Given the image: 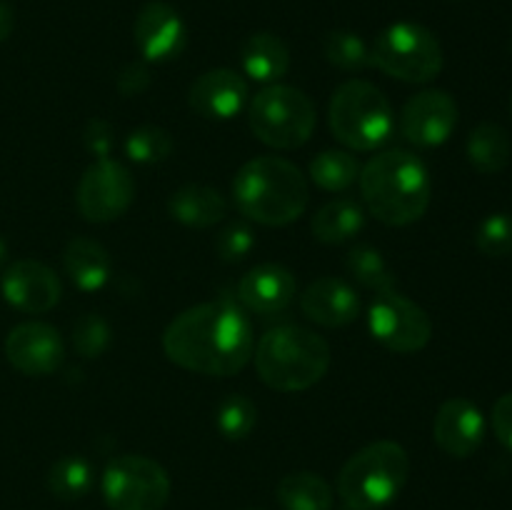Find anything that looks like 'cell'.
<instances>
[{
  "label": "cell",
  "mask_w": 512,
  "mask_h": 510,
  "mask_svg": "<svg viewBox=\"0 0 512 510\" xmlns=\"http://www.w3.org/2000/svg\"><path fill=\"white\" fill-rule=\"evenodd\" d=\"M163 350L178 368L210 378H230L253 360V325L233 303H200L170 320L163 333Z\"/></svg>",
  "instance_id": "6da1fadb"
},
{
  "label": "cell",
  "mask_w": 512,
  "mask_h": 510,
  "mask_svg": "<svg viewBox=\"0 0 512 510\" xmlns=\"http://www.w3.org/2000/svg\"><path fill=\"white\" fill-rule=\"evenodd\" d=\"M358 185L365 210L390 228L418 223L428 213L433 198L428 165L403 148L373 155L360 168Z\"/></svg>",
  "instance_id": "7a4b0ae2"
},
{
  "label": "cell",
  "mask_w": 512,
  "mask_h": 510,
  "mask_svg": "<svg viewBox=\"0 0 512 510\" xmlns=\"http://www.w3.org/2000/svg\"><path fill=\"white\" fill-rule=\"evenodd\" d=\"M233 200L248 220L283 228L305 213L310 190L298 165L278 155H258L235 173Z\"/></svg>",
  "instance_id": "3957f363"
},
{
  "label": "cell",
  "mask_w": 512,
  "mask_h": 510,
  "mask_svg": "<svg viewBox=\"0 0 512 510\" xmlns=\"http://www.w3.org/2000/svg\"><path fill=\"white\" fill-rule=\"evenodd\" d=\"M255 370L268 388L278 393H300L328 375L330 345L323 335L303 325H278L260 335L253 350Z\"/></svg>",
  "instance_id": "277c9868"
},
{
  "label": "cell",
  "mask_w": 512,
  "mask_h": 510,
  "mask_svg": "<svg viewBox=\"0 0 512 510\" xmlns=\"http://www.w3.org/2000/svg\"><path fill=\"white\" fill-rule=\"evenodd\" d=\"M410 455L395 440H375L350 455L338 475V495L348 510H383L405 488Z\"/></svg>",
  "instance_id": "5b68a950"
},
{
  "label": "cell",
  "mask_w": 512,
  "mask_h": 510,
  "mask_svg": "<svg viewBox=\"0 0 512 510\" xmlns=\"http://www.w3.org/2000/svg\"><path fill=\"white\" fill-rule=\"evenodd\" d=\"M328 123L345 148L368 153L388 143L395 128V113L378 85L353 78L338 85L330 98Z\"/></svg>",
  "instance_id": "8992f818"
},
{
  "label": "cell",
  "mask_w": 512,
  "mask_h": 510,
  "mask_svg": "<svg viewBox=\"0 0 512 510\" xmlns=\"http://www.w3.org/2000/svg\"><path fill=\"white\" fill-rule=\"evenodd\" d=\"M443 63V48L433 30L410 20L388 25L370 45V65L400 83H433L443 73Z\"/></svg>",
  "instance_id": "52a82bcc"
},
{
  "label": "cell",
  "mask_w": 512,
  "mask_h": 510,
  "mask_svg": "<svg viewBox=\"0 0 512 510\" xmlns=\"http://www.w3.org/2000/svg\"><path fill=\"white\" fill-rule=\"evenodd\" d=\"M248 123L255 138L275 150L303 148L313 135L315 103L293 85H265L248 105Z\"/></svg>",
  "instance_id": "ba28073f"
},
{
  "label": "cell",
  "mask_w": 512,
  "mask_h": 510,
  "mask_svg": "<svg viewBox=\"0 0 512 510\" xmlns=\"http://www.w3.org/2000/svg\"><path fill=\"white\" fill-rule=\"evenodd\" d=\"M100 490L110 510H163L173 485L158 460L128 453L105 465Z\"/></svg>",
  "instance_id": "9c48e42d"
},
{
  "label": "cell",
  "mask_w": 512,
  "mask_h": 510,
  "mask_svg": "<svg viewBox=\"0 0 512 510\" xmlns=\"http://www.w3.org/2000/svg\"><path fill=\"white\" fill-rule=\"evenodd\" d=\"M368 328L383 348L393 353H418L433 338V320L415 300L398 290L378 293L368 310Z\"/></svg>",
  "instance_id": "30bf717a"
},
{
  "label": "cell",
  "mask_w": 512,
  "mask_h": 510,
  "mask_svg": "<svg viewBox=\"0 0 512 510\" xmlns=\"http://www.w3.org/2000/svg\"><path fill=\"white\" fill-rule=\"evenodd\" d=\"M135 200L133 173L113 158H100L80 175L75 203L88 223H113L123 218Z\"/></svg>",
  "instance_id": "8fae6325"
},
{
  "label": "cell",
  "mask_w": 512,
  "mask_h": 510,
  "mask_svg": "<svg viewBox=\"0 0 512 510\" xmlns=\"http://www.w3.org/2000/svg\"><path fill=\"white\" fill-rule=\"evenodd\" d=\"M400 135L418 148H438L458 128V103L448 90L428 88L405 103Z\"/></svg>",
  "instance_id": "7c38bea8"
},
{
  "label": "cell",
  "mask_w": 512,
  "mask_h": 510,
  "mask_svg": "<svg viewBox=\"0 0 512 510\" xmlns=\"http://www.w3.org/2000/svg\"><path fill=\"white\" fill-rule=\"evenodd\" d=\"M133 38L145 63H170L185 50L188 28L173 5L150 0L135 15Z\"/></svg>",
  "instance_id": "4fadbf2b"
},
{
  "label": "cell",
  "mask_w": 512,
  "mask_h": 510,
  "mask_svg": "<svg viewBox=\"0 0 512 510\" xmlns=\"http://www.w3.org/2000/svg\"><path fill=\"white\" fill-rule=\"evenodd\" d=\"M0 290L15 310L40 315L60 303L63 283L50 265L35 258H20L5 268L3 278H0Z\"/></svg>",
  "instance_id": "5bb4252c"
},
{
  "label": "cell",
  "mask_w": 512,
  "mask_h": 510,
  "mask_svg": "<svg viewBox=\"0 0 512 510\" xmlns=\"http://www.w3.org/2000/svg\"><path fill=\"white\" fill-rule=\"evenodd\" d=\"M5 355L10 365L30 378H43L63 365L65 343L58 328L40 320L15 325L5 338Z\"/></svg>",
  "instance_id": "9a60e30c"
},
{
  "label": "cell",
  "mask_w": 512,
  "mask_h": 510,
  "mask_svg": "<svg viewBox=\"0 0 512 510\" xmlns=\"http://www.w3.org/2000/svg\"><path fill=\"white\" fill-rule=\"evenodd\" d=\"M433 438L443 453L470 458L483 445L485 418L468 398H450L438 408L433 420Z\"/></svg>",
  "instance_id": "2e32d148"
},
{
  "label": "cell",
  "mask_w": 512,
  "mask_h": 510,
  "mask_svg": "<svg viewBox=\"0 0 512 510\" xmlns=\"http://www.w3.org/2000/svg\"><path fill=\"white\" fill-rule=\"evenodd\" d=\"M298 295V280L278 263L255 265L240 278L238 300L255 315H280L290 308Z\"/></svg>",
  "instance_id": "e0dca14e"
},
{
  "label": "cell",
  "mask_w": 512,
  "mask_h": 510,
  "mask_svg": "<svg viewBox=\"0 0 512 510\" xmlns=\"http://www.w3.org/2000/svg\"><path fill=\"white\" fill-rule=\"evenodd\" d=\"M248 80L230 68H215L190 85L188 103L200 118L230 120L248 105Z\"/></svg>",
  "instance_id": "ac0fdd59"
},
{
  "label": "cell",
  "mask_w": 512,
  "mask_h": 510,
  "mask_svg": "<svg viewBox=\"0 0 512 510\" xmlns=\"http://www.w3.org/2000/svg\"><path fill=\"white\" fill-rule=\"evenodd\" d=\"M300 310L305 318L323 328H343L360 315V298L350 283L333 275H323L303 290Z\"/></svg>",
  "instance_id": "d6986e66"
},
{
  "label": "cell",
  "mask_w": 512,
  "mask_h": 510,
  "mask_svg": "<svg viewBox=\"0 0 512 510\" xmlns=\"http://www.w3.org/2000/svg\"><path fill=\"white\" fill-rule=\"evenodd\" d=\"M63 265L73 285H78L85 293L103 288L113 273V260L105 245L85 235H75L68 240L63 250Z\"/></svg>",
  "instance_id": "ffe728a7"
},
{
  "label": "cell",
  "mask_w": 512,
  "mask_h": 510,
  "mask_svg": "<svg viewBox=\"0 0 512 510\" xmlns=\"http://www.w3.org/2000/svg\"><path fill=\"white\" fill-rule=\"evenodd\" d=\"M168 213L185 228H213L228 215V200L210 185H183L168 198Z\"/></svg>",
  "instance_id": "44dd1931"
},
{
  "label": "cell",
  "mask_w": 512,
  "mask_h": 510,
  "mask_svg": "<svg viewBox=\"0 0 512 510\" xmlns=\"http://www.w3.org/2000/svg\"><path fill=\"white\" fill-rule=\"evenodd\" d=\"M240 65L248 78L273 85L288 73L290 50L280 35L253 33L240 48Z\"/></svg>",
  "instance_id": "7402d4cb"
},
{
  "label": "cell",
  "mask_w": 512,
  "mask_h": 510,
  "mask_svg": "<svg viewBox=\"0 0 512 510\" xmlns=\"http://www.w3.org/2000/svg\"><path fill=\"white\" fill-rule=\"evenodd\" d=\"M275 495L283 510H333L335 503V493L328 480L310 470L283 475Z\"/></svg>",
  "instance_id": "603a6c76"
},
{
  "label": "cell",
  "mask_w": 512,
  "mask_h": 510,
  "mask_svg": "<svg viewBox=\"0 0 512 510\" xmlns=\"http://www.w3.org/2000/svg\"><path fill=\"white\" fill-rule=\"evenodd\" d=\"M365 228V208L350 198L325 203L313 218V235L318 243L340 245L353 240Z\"/></svg>",
  "instance_id": "cb8c5ba5"
},
{
  "label": "cell",
  "mask_w": 512,
  "mask_h": 510,
  "mask_svg": "<svg viewBox=\"0 0 512 510\" xmlns=\"http://www.w3.org/2000/svg\"><path fill=\"white\" fill-rule=\"evenodd\" d=\"M470 165L483 175H495L508 168L512 143L510 135L498 123H480L470 130L468 143H465Z\"/></svg>",
  "instance_id": "d4e9b609"
},
{
  "label": "cell",
  "mask_w": 512,
  "mask_h": 510,
  "mask_svg": "<svg viewBox=\"0 0 512 510\" xmlns=\"http://www.w3.org/2000/svg\"><path fill=\"white\" fill-rule=\"evenodd\" d=\"M48 490L58 500H80L93 490L95 468L83 455H63L48 470Z\"/></svg>",
  "instance_id": "484cf974"
},
{
  "label": "cell",
  "mask_w": 512,
  "mask_h": 510,
  "mask_svg": "<svg viewBox=\"0 0 512 510\" xmlns=\"http://www.w3.org/2000/svg\"><path fill=\"white\" fill-rule=\"evenodd\" d=\"M360 168L353 153L348 150H323L310 160V180L328 193H345L360 178Z\"/></svg>",
  "instance_id": "4316f807"
},
{
  "label": "cell",
  "mask_w": 512,
  "mask_h": 510,
  "mask_svg": "<svg viewBox=\"0 0 512 510\" xmlns=\"http://www.w3.org/2000/svg\"><path fill=\"white\" fill-rule=\"evenodd\" d=\"M345 270H348V275L355 283H360L368 290H375V293H388V290H395V285H398V278L390 270L388 260L373 245H355L345 255Z\"/></svg>",
  "instance_id": "83f0119b"
},
{
  "label": "cell",
  "mask_w": 512,
  "mask_h": 510,
  "mask_svg": "<svg viewBox=\"0 0 512 510\" xmlns=\"http://www.w3.org/2000/svg\"><path fill=\"white\" fill-rule=\"evenodd\" d=\"M258 423V405L243 393H230L215 408V428L225 440H245Z\"/></svg>",
  "instance_id": "f1b7e54d"
},
{
  "label": "cell",
  "mask_w": 512,
  "mask_h": 510,
  "mask_svg": "<svg viewBox=\"0 0 512 510\" xmlns=\"http://www.w3.org/2000/svg\"><path fill=\"white\" fill-rule=\"evenodd\" d=\"M323 55L345 73H360L370 65V48L353 30H330L323 40Z\"/></svg>",
  "instance_id": "f546056e"
},
{
  "label": "cell",
  "mask_w": 512,
  "mask_h": 510,
  "mask_svg": "<svg viewBox=\"0 0 512 510\" xmlns=\"http://www.w3.org/2000/svg\"><path fill=\"white\" fill-rule=\"evenodd\" d=\"M173 145L175 143L168 130L158 128V125H143V128H135L125 138V153H128V158L133 163L158 165L170 158Z\"/></svg>",
  "instance_id": "4dcf8cb0"
},
{
  "label": "cell",
  "mask_w": 512,
  "mask_h": 510,
  "mask_svg": "<svg viewBox=\"0 0 512 510\" xmlns=\"http://www.w3.org/2000/svg\"><path fill=\"white\" fill-rule=\"evenodd\" d=\"M110 340H113V333H110V325L103 315L85 313L75 320L73 348L78 350L80 358H100L110 348Z\"/></svg>",
  "instance_id": "1f68e13d"
},
{
  "label": "cell",
  "mask_w": 512,
  "mask_h": 510,
  "mask_svg": "<svg viewBox=\"0 0 512 510\" xmlns=\"http://www.w3.org/2000/svg\"><path fill=\"white\" fill-rule=\"evenodd\" d=\"M475 245L488 258H508L512 255V215L493 213L478 225Z\"/></svg>",
  "instance_id": "d6a6232c"
},
{
  "label": "cell",
  "mask_w": 512,
  "mask_h": 510,
  "mask_svg": "<svg viewBox=\"0 0 512 510\" xmlns=\"http://www.w3.org/2000/svg\"><path fill=\"white\" fill-rule=\"evenodd\" d=\"M255 248V233L245 223H230L215 238V253L223 263H243Z\"/></svg>",
  "instance_id": "836d02e7"
},
{
  "label": "cell",
  "mask_w": 512,
  "mask_h": 510,
  "mask_svg": "<svg viewBox=\"0 0 512 510\" xmlns=\"http://www.w3.org/2000/svg\"><path fill=\"white\" fill-rule=\"evenodd\" d=\"M83 143L88 153L95 155V160L110 158L115 148V130L108 120L90 118L83 128Z\"/></svg>",
  "instance_id": "e575fe53"
},
{
  "label": "cell",
  "mask_w": 512,
  "mask_h": 510,
  "mask_svg": "<svg viewBox=\"0 0 512 510\" xmlns=\"http://www.w3.org/2000/svg\"><path fill=\"white\" fill-rule=\"evenodd\" d=\"M120 93L125 98H138L143 95L145 90L150 88V70L145 63H128L123 70L118 73V80H115Z\"/></svg>",
  "instance_id": "d590c367"
},
{
  "label": "cell",
  "mask_w": 512,
  "mask_h": 510,
  "mask_svg": "<svg viewBox=\"0 0 512 510\" xmlns=\"http://www.w3.org/2000/svg\"><path fill=\"white\" fill-rule=\"evenodd\" d=\"M493 430L500 443L512 453V393H505L498 403L493 405Z\"/></svg>",
  "instance_id": "8d00e7d4"
},
{
  "label": "cell",
  "mask_w": 512,
  "mask_h": 510,
  "mask_svg": "<svg viewBox=\"0 0 512 510\" xmlns=\"http://www.w3.org/2000/svg\"><path fill=\"white\" fill-rule=\"evenodd\" d=\"M13 28H15L13 8H10V5L5 3V0H0V43H5V40L10 38Z\"/></svg>",
  "instance_id": "74e56055"
},
{
  "label": "cell",
  "mask_w": 512,
  "mask_h": 510,
  "mask_svg": "<svg viewBox=\"0 0 512 510\" xmlns=\"http://www.w3.org/2000/svg\"><path fill=\"white\" fill-rule=\"evenodd\" d=\"M5 260H8V243H5L3 235H0V265H3Z\"/></svg>",
  "instance_id": "f35d334b"
},
{
  "label": "cell",
  "mask_w": 512,
  "mask_h": 510,
  "mask_svg": "<svg viewBox=\"0 0 512 510\" xmlns=\"http://www.w3.org/2000/svg\"><path fill=\"white\" fill-rule=\"evenodd\" d=\"M510 113H512V95H510Z\"/></svg>",
  "instance_id": "ab89813d"
}]
</instances>
